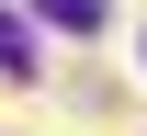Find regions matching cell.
I'll return each mask as SVG.
<instances>
[{"mask_svg": "<svg viewBox=\"0 0 147 136\" xmlns=\"http://www.w3.org/2000/svg\"><path fill=\"white\" fill-rule=\"evenodd\" d=\"M45 23H68V34H91V23H102V0H45Z\"/></svg>", "mask_w": 147, "mask_h": 136, "instance_id": "7a4b0ae2", "label": "cell"}, {"mask_svg": "<svg viewBox=\"0 0 147 136\" xmlns=\"http://www.w3.org/2000/svg\"><path fill=\"white\" fill-rule=\"evenodd\" d=\"M0 68H11V79L34 68V23H23V12H0Z\"/></svg>", "mask_w": 147, "mask_h": 136, "instance_id": "6da1fadb", "label": "cell"}]
</instances>
